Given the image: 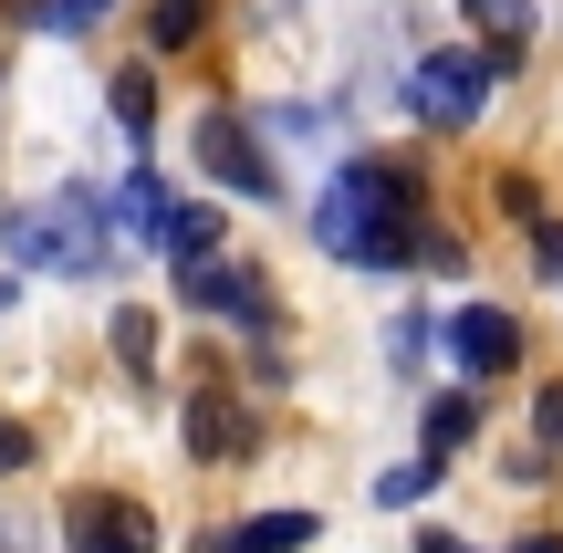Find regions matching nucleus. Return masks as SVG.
<instances>
[{
    "mask_svg": "<svg viewBox=\"0 0 563 553\" xmlns=\"http://www.w3.org/2000/svg\"><path fill=\"white\" fill-rule=\"evenodd\" d=\"M0 241H11V262L21 272H63V283H95L104 262L125 251V230L104 220V199L95 188H42V199H21L11 220H0Z\"/></svg>",
    "mask_w": 563,
    "mask_h": 553,
    "instance_id": "obj_2",
    "label": "nucleus"
},
{
    "mask_svg": "<svg viewBox=\"0 0 563 553\" xmlns=\"http://www.w3.org/2000/svg\"><path fill=\"white\" fill-rule=\"evenodd\" d=\"M104 11H115V0H53V32H95Z\"/></svg>",
    "mask_w": 563,
    "mask_h": 553,
    "instance_id": "obj_18",
    "label": "nucleus"
},
{
    "mask_svg": "<svg viewBox=\"0 0 563 553\" xmlns=\"http://www.w3.org/2000/svg\"><path fill=\"white\" fill-rule=\"evenodd\" d=\"M302 543H313V512H262L241 533H220V553H302Z\"/></svg>",
    "mask_w": 563,
    "mask_h": 553,
    "instance_id": "obj_11",
    "label": "nucleus"
},
{
    "mask_svg": "<svg viewBox=\"0 0 563 553\" xmlns=\"http://www.w3.org/2000/svg\"><path fill=\"white\" fill-rule=\"evenodd\" d=\"M167 188H157V167H136V178L115 188V230H125V251H157V230H167Z\"/></svg>",
    "mask_w": 563,
    "mask_h": 553,
    "instance_id": "obj_8",
    "label": "nucleus"
},
{
    "mask_svg": "<svg viewBox=\"0 0 563 553\" xmlns=\"http://www.w3.org/2000/svg\"><path fill=\"white\" fill-rule=\"evenodd\" d=\"M0 313H11V283H0Z\"/></svg>",
    "mask_w": 563,
    "mask_h": 553,
    "instance_id": "obj_24",
    "label": "nucleus"
},
{
    "mask_svg": "<svg viewBox=\"0 0 563 553\" xmlns=\"http://www.w3.org/2000/svg\"><path fill=\"white\" fill-rule=\"evenodd\" d=\"M428 553H470V543H449V533H428Z\"/></svg>",
    "mask_w": 563,
    "mask_h": 553,
    "instance_id": "obj_23",
    "label": "nucleus"
},
{
    "mask_svg": "<svg viewBox=\"0 0 563 553\" xmlns=\"http://www.w3.org/2000/svg\"><path fill=\"white\" fill-rule=\"evenodd\" d=\"M522 553H563V533H532V543H522Z\"/></svg>",
    "mask_w": 563,
    "mask_h": 553,
    "instance_id": "obj_22",
    "label": "nucleus"
},
{
    "mask_svg": "<svg viewBox=\"0 0 563 553\" xmlns=\"http://www.w3.org/2000/svg\"><path fill=\"white\" fill-rule=\"evenodd\" d=\"M11 11H21V21H53V0H11Z\"/></svg>",
    "mask_w": 563,
    "mask_h": 553,
    "instance_id": "obj_21",
    "label": "nucleus"
},
{
    "mask_svg": "<svg viewBox=\"0 0 563 553\" xmlns=\"http://www.w3.org/2000/svg\"><path fill=\"white\" fill-rule=\"evenodd\" d=\"M188 450H199V460H230V450H251V418L230 408L220 387H209L199 408H188Z\"/></svg>",
    "mask_w": 563,
    "mask_h": 553,
    "instance_id": "obj_9",
    "label": "nucleus"
},
{
    "mask_svg": "<svg viewBox=\"0 0 563 553\" xmlns=\"http://www.w3.org/2000/svg\"><path fill=\"white\" fill-rule=\"evenodd\" d=\"M460 11L490 32V53H522V0H460Z\"/></svg>",
    "mask_w": 563,
    "mask_h": 553,
    "instance_id": "obj_14",
    "label": "nucleus"
},
{
    "mask_svg": "<svg viewBox=\"0 0 563 553\" xmlns=\"http://www.w3.org/2000/svg\"><path fill=\"white\" fill-rule=\"evenodd\" d=\"M157 251L178 272H199V262H220V220H209V209H167V230H157Z\"/></svg>",
    "mask_w": 563,
    "mask_h": 553,
    "instance_id": "obj_10",
    "label": "nucleus"
},
{
    "mask_svg": "<svg viewBox=\"0 0 563 553\" xmlns=\"http://www.w3.org/2000/svg\"><path fill=\"white\" fill-rule=\"evenodd\" d=\"M490 84H501V53H418L407 63V115H418L428 136H460L490 104Z\"/></svg>",
    "mask_w": 563,
    "mask_h": 553,
    "instance_id": "obj_3",
    "label": "nucleus"
},
{
    "mask_svg": "<svg viewBox=\"0 0 563 553\" xmlns=\"http://www.w3.org/2000/svg\"><path fill=\"white\" fill-rule=\"evenodd\" d=\"M63 543L74 553H157V512L136 491H74L63 501Z\"/></svg>",
    "mask_w": 563,
    "mask_h": 553,
    "instance_id": "obj_4",
    "label": "nucleus"
},
{
    "mask_svg": "<svg viewBox=\"0 0 563 553\" xmlns=\"http://www.w3.org/2000/svg\"><path fill=\"white\" fill-rule=\"evenodd\" d=\"M21 460H32V439H21L11 418H0V471H21Z\"/></svg>",
    "mask_w": 563,
    "mask_h": 553,
    "instance_id": "obj_19",
    "label": "nucleus"
},
{
    "mask_svg": "<svg viewBox=\"0 0 563 553\" xmlns=\"http://www.w3.org/2000/svg\"><path fill=\"white\" fill-rule=\"evenodd\" d=\"M470 439V397H439V408H428V460H449Z\"/></svg>",
    "mask_w": 563,
    "mask_h": 553,
    "instance_id": "obj_17",
    "label": "nucleus"
},
{
    "mask_svg": "<svg viewBox=\"0 0 563 553\" xmlns=\"http://www.w3.org/2000/svg\"><path fill=\"white\" fill-rule=\"evenodd\" d=\"M199 157H209V178L241 188V199H272V188H282V178H272V157H262V136H251L230 104H209V115H199Z\"/></svg>",
    "mask_w": 563,
    "mask_h": 553,
    "instance_id": "obj_5",
    "label": "nucleus"
},
{
    "mask_svg": "<svg viewBox=\"0 0 563 553\" xmlns=\"http://www.w3.org/2000/svg\"><path fill=\"white\" fill-rule=\"evenodd\" d=\"M115 355L125 376H157V313H115Z\"/></svg>",
    "mask_w": 563,
    "mask_h": 553,
    "instance_id": "obj_13",
    "label": "nucleus"
},
{
    "mask_svg": "<svg viewBox=\"0 0 563 553\" xmlns=\"http://www.w3.org/2000/svg\"><path fill=\"white\" fill-rule=\"evenodd\" d=\"M0 553H11V522H0Z\"/></svg>",
    "mask_w": 563,
    "mask_h": 553,
    "instance_id": "obj_25",
    "label": "nucleus"
},
{
    "mask_svg": "<svg viewBox=\"0 0 563 553\" xmlns=\"http://www.w3.org/2000/svg\"><path fill=\"white\" fill-rule=\"evenodd\" d=\"M449 355H460V376H511L522 366V324H511L501 303H470V313H449V334H439Z\"/></svg>",
    "mask_w": 563,
    "mask_h": 553,
    "instance_id": "obj_6",
    "label": "nucleus"
},
{
    "mask_svg": "<svg viewBox=\"0 0 563 553\" xmlns=\"http://www.w3.org/2000/svg\"><path fill=\"white\" fill-rule=\"evenodd\" d=\"M209 32V0H146V53H188Z\"/></svg>",
    "mask_w": 563,
    "mask_h": 553,
    "instance_id": "obj_12",
    "label": "nucleus"
},
{
    "mask_svg": "<svg viewBox=\"0 0 563 553\" xmlns=\"http://www.w3.org/2000/svg\"><path fill=\"white\" fill-rule=\"evenodd\" d=\"M407 220H418V167H397V157H344L313 199V241L355 272H397Z\"/></svg>",
    "mask_w": 563,
    "mask_h": 553,
    "instance_id": "obj_1",
    "label": "nucleus"
},
{
    "mask_svg": "<svg viewBox=\"0 0 563 553\" xmlns=\"http://www.w3.org/2000/svg\"><path fill=\"white\" fill-rule=\"evenodd\" d=\"M418 491H439V460H407V471H386V480H376V501H386V512H407Z\"/></svg>",
    "mask_w": 563,
    "mask_h": 553,
    "instance_id": "obj_16",
    "label": "nucleus"
},
{
    "mask_svg": "<svg viewBox=\"0 0 563 553\" xmlns=\"http://www.w3.org/2000/svg\"><path fill=\"white\" fill-rule=\"evenodd\" d=\"M543 439L563 450V387H543Z\"/></svg>",
    "mask_w": 563,
    "mask_h": 553,
    "instance_id": "obj_20",
    "label": "nucleus"
},
{
    "mask_svg": "<svg viewBox=\"0 0 563 553\" xmlns=\"http://www.w3.org/2000/svg\"><path fill=\"white\" fill-rule=\"evenodd\" d=\"M178 292L199 313H241L251 334H272V292H262V272H241V262H199V272H178Z\"/></svg>",
    "mask_w": 563,
    "mask_h": 553,
    "instance_id": "obj_7",
    "label": "nucleus"
},
{
    "mask_svg": "<svg viewBox=\"0 0 563 553\" xmlns=\"http://www.w3.org/2000/svg\"><path fill=\"white\" fill-rule=\"evenodd\" d=\"M115 125H125V136L157 125V84H146V74H115Z\"/></svg>",
    "mask_w": 563,
    "mask_h": 553,
    "instance_id": "obj_15",
    "label": "nucleus"
}]
</instances>
